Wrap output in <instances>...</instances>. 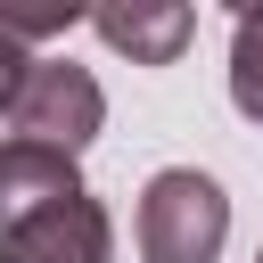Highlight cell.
Wrapping results in <instances>:
<instances>
[{"instance_id": "6da1fadb", "label": "cell", "mask_w": 263, "mask_h": 263, "mask_svg": "<svg viewBox=\"0 0 263 263\" xmlns=\"http://www.w3.org/2000/svg\"><path fill=\"white\" fill-rule=\"evenodd\" d=\"M230 247V197L197 164H164L140 189V263H214Z\"/></svg>"}, {"instance_id": "9c48e42d", "label": "cell", "mask_w": 263, "mask_h": 263, "mask_svg": "<svg viewBox=\"0 0 263 263\" xmlns=\"http://www.w3.org/2000/svg\"><path fill=\"white\" fill-rule=\"evenodd\" d=\"M255 263H263V247H255Z\"/></svg>"}, {"instance_id": "8992f818", "label": "cell", "mask_w": 263, "mask_h": 263, "mask_svg": "<svg viewBox=\"0 0 263 263\" xmlns=\"http://www.w3.org/2000/svg\"><path fill=\"white\" fill-rule=\"evenodd\" d=\"M230 107L247 123H263V8L230 16Z\"/></svg>"}, {"instance_id": "ba28073f", "label": "cell", "mask_w": 263, "mask_h": 263, "mask_svg": "<svg viewBox=\"0 0 263 263\" xmlns=\"http://www.w3.org/2000/svg\"><path fill=\"white\" fill-rule=\"evenodd\" d=\"M25 74H33V49H16V41L0 33V115L16 107V90H25Z\"/></svg>"}, {"instance_id": "7a4b0ae2", "label": "cell", "mask_w": 263, "mask_h": 263, "mask_svg": "<svg viewBox=\"0 0 263 263\" xmlns=\"http://www.w3.org/2000/svg\"><path fill=\"white\" fill-rule=\"evenodd\" d=\"M99 132H107V90H99V74L74 66V58H33V74H25L16 107H8V140L82 156Z\"/></svg>"}, {"instance_id": "52a82bcc", "label": "cell", "mask_w": 263, "mask_h": 263, "mask_svg": "<svg viewBox=\"0 0 263 263\" xmlns=\"http://www.w3.org/2000/svg\"><path fill=\"white\" fill-rule=\"evenodd\" d=\"M74 25H90V8H74V0H58V8H8V0H0V33H8L16 49L49 41V33H74Z\"/></svg>"}, {"instance_id": "5b68a950", "label": "cell", "mask_w": 263, "mask_h": 263, "mask_svg": "<svg viewBox=\"0 0 263 263\" xmlns=\"http://www.w3.org/2000/svg\"><path fill=\"white\" fill-rule=\"evenodd\" d=\"M82 197V164L58 156V148H33V140H0V238L25 230L33 214Z\"/></svg>"}, {"instance_id": "277c9868", "label": "cell", "mask_w": 263, "mask_h": 263, "mask_svg": "<svg viewBox=\"0 0 263 263\" xmlns=\"http://www.w3.org/2000/svg\"><path fill=\"white\" fill-rule=\"evenodd\" d=\"M90 33L132 66H173L197 33V8L189 0H107V8H90Z\"/></svg>"}, {"instance_id": "3957f363", "label": "cell", "mask_w": 263, "mask_h": 263, "mask_svg": "<svg viewBox=\"0 0 263 263\" xmlns=\"http://www.w3.org/2000/svg\"><path fill=\"white\" fill-rule=\"evenodd\" d=\"M0 263H115V222H107V205L82 189V197L33 214L25 230H8V238H0Z\"/></svg>"}]
</instances>
